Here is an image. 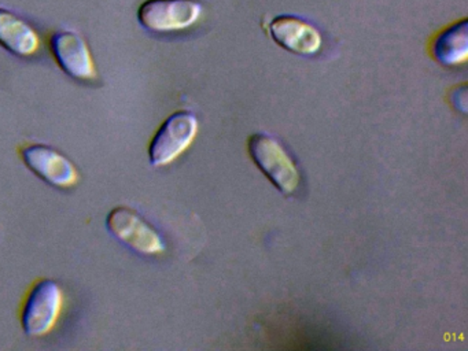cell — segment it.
I'll return each mask as SVG.
<instances>
[{"label": "cell", "instance_id": "1", "mask_svg": "<svg viewBox=\"0 0 468 351\" xmlns=\"http://www.w3.org/2000/svg\"><path fill=\"white\" fill-rule=\"evenodd\" d=\"M248 148L254 164L282 194H295L301 184L300 169L278 139L267 133H254Z\"/></svg>", "mask_w": 468, "mask_h": 351}, {"label": "cell", "instance_id": "2", "mask_svg": "<svg viewBox=\"0 0 468 351\" xmlns=\"http://www.w3.org/2000/svg\"><path fill=\"white\" fill-rule=\"evenodd\" d=\"M64 306V292L58 282L42 279L35 282L24 302L21 326L28 336L50 334Z\"/></svg>", "mask_w": 468, "mask_h": 351}, {"label": "cell", "instance_id": "3", "mask_svg": "<svg viewBox=\"0 0 468 351\" xmlns=\"http://www.w3.org/2000/svg\"><path fill=\"white\" fill-rule=\"evenodd\" d=\"M106 228L116 240L136 254L158 255L165 251V241L158 230L127 206L114 207L108 214Z\"/></svg>", "mask_w": 468, "mask_h": 351}, {"label": "cell", "instance_id": "4", "mask_svg": "<svg viewBox=\"0 0 468 351\" xmlns=\"http://www.w3.org/2000/svg\"><path fill=\"white\" fill-rule=\"evenodd\" d=\"M198 120L190 112L169 115L158 128L149 145L152 166L163 167L179 158L196 139Z\"/></svg>", "mask_w": 468, "mask_h": 351}, {"label": "cell", "instance_id": "5", "mask_svg": "<svg viewBox=\"0 0 468 351\" xmlns=\"http://www.w3.org/2000/svg\"><path fill=\"white\" fill-rule=\"evenodd\" d=\"M202 13L197 0H146L138 10V21L152 32H175L198 21Z\"/></svg>", "mask_w": 468, "mask_h": 351}, {"label": "cell", "instance_id": "6", "mask_svg": "<svg viewBox=\"0 0 468 351\" xmlns=\"http://www.w3.org/2000/svg\"><path fill=\"white\" fill-rule=\"evenodd\" d=\"M21 159L26 166L46 183L58 188H69L78 184L80 175L70 159L56 148L45 144H29L21 148Z\"/></svg>", "mask_w": 468, "mask_h": 351}, {"label": "cell", "instance_id": "7", "mask_svg": "<svg viewBox=\"0 0 468 351\" xmlns=\"http://www.w3.org/2000/svg\"><path fill=\"white\" fill-rule=\"evenodd\" d=\"M50 49L61 70L76 80L97 79L91 51L84 38L72 30H59L50 37Z\"/></svg>", "mask_w": 468, "mask_h": 351}, {"label": "cell", "instance_id": "8", "mask_svg": "<svg viewBox=\"0 0 468 351\" xmlns=\"http://www.w3.org/2000/svg\"><path fill=\"white\" fill-rule=\"evenodd\" d=\"M270 33L279 46L292 54L309 57L322 48L323 38L319 30L298 16H275L270 22Z\"/></svg>", "mask_w": 468, "mask_h": 351}, {"label": "cell", "instance_id": "9", "mask_svg": "<svg viewBox=\"0 0 468 351\" xmlns=\"http://www.w3.org/2000/svg\"><path fill=\"white\" fill-rule=\"evenodd\" d=\"M0 46L16 57H31L39 49L40 38L31 25L0 8Z\"/></svg>", "mask_w": 468, "mask_h": 351}, {"label": "cell", "instance_id": "10", "mask_svg": "<svg viewBox=\"0 0 468 351\" xmlns=\"http://www.w3.org/2000/svg\"><path fill=\"white\" fill-rule=\"evenodd\" d=\"M468 25L467 19L443 30L434 43V57L445 66H456L467 59Z\"/></svg>", "mask_w": 468, "mask_h": 351}]
</instances>
